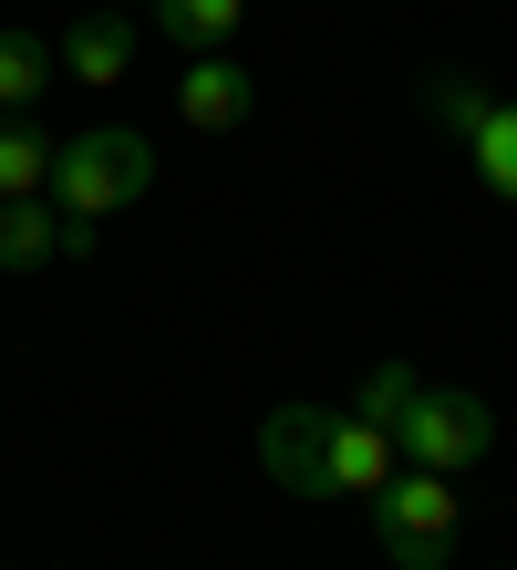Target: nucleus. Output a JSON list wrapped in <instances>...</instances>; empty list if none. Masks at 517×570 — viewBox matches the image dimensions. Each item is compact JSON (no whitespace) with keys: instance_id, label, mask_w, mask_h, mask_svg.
<instances>
[{"instance_id":"f257e3e1","label":"nucleus","mask_w":517,"mask_h":570,"mask_svg":"<svg viewBox=\"0 0 517 570\" xmlns=\"http://www.w3.org/2000/svg\"><path fill=\"white\" fill-rule=\"evenodd\" d=\"M362 519H372V550L394 570H445L456 560V529H466V498H456V478H435V466H394V478L362 498Z\"/></svg>"},{"instance_id":"f03ea898","label":"nucleus","mask_w":517,"mask_h":570,"mask_svg":"<svg viewBox=\"0 0 517 570\" xmlns=\"http://www.w3.org/2000/svg\"><path fill=\"white\" fill-rule=\"evenodd\" d=\"M156 187V146L135 136V125H83V136H62V156H52V208L62 218H115V208H135V197Z\"/></svg>"},{"instance_id":"7ed1b4c3","label":"nucleus","mask_w":517,"mask_h":570,"mask_svg":"<svg viewBox=\"0 0 517 570\" xmlns=\"http://www.w3.org/2000/svg\"><path fill=\"white\" fill-rule=\"evenodd\" d=\"M394 446H404V466L466 478V466L497 456V415H487V394H466V384H414V405L394 415Z\"/></svg>"},{"instance_id":"20e7f679","label":"nucleus","mask_w":517,"mask_h":570,"mask_svg":"<svg viewBox=\"0 0 517 570\" xmlns=\"http://www.w3.org/2000/svg\"><path fill=\"white\" fill-rule=\"evenodd\" d=\"M331 415L341 405H310V394L269 405L259 415V478L290 488V498H331Z\"/></svg>"},{"instance_id":"39448f33","label":"nucleus","mask_w":517,"mask_h":570,"mask_svg":"<svg viewBox=\"0 0 517 570\" xmlns=\"http://www.w3.org/2000/svg\"><path fill=\"white\" fill-rule=\"evenodd\" d=\"M52 52H62V73H73L83 94H115V83L135 73V52H146V21H135L125 0H93V11L62 31Z\"/></svg>"},{"instance_id":"423d86ee","label":"nucleus","mask_w":517,"mask_h":570,"mask_svg":"<svg viewBox=\"0 0 517 570\" xmlns=\"http://www.w3.org/2000/svg\"><path fill=\"white\" fill-rule=\"evenodd\" d=\"M93 259V218H62L52 197H0V271H52Z\"/></svg>"},{"instance_id":"0eeeda50","label":"nucleus","mask_w":517,"mask_h":570,"mask_svg":"<svg viewBox=\"0 0 517 570\" xmlns=\"http://www.w3.org/2000/svg\"><path fill=\"white\" fill-rule=\"evenodd\" d=\"M259 105V83H249V62H228V52H187V73H177V115L197 125V136H238Z\"/></svg>"},{"instance_id":"6e6552de","label":"nucleus","mask_w":517,"mask_h":570,"mask_svg":"<svg viewBox=\"0 0 517 570\" xmlns=\"http://www.w3.org/2000/svg\"><path fill=\"white\" fill-rule=\"evenodd\" d=\"M404 466V446H394V425H372V415H352L341 405L331 415V498H372Z\"/></svg>"},{"instance_id":"1a4fd4ad","label":"nucleus","mask_w":517,"mask_h":570,"mask_svg":"<svg viewBox=\"0 0 517 570\" xmlns=\"http://www.w3.org/2000/svg\"><path fill=\"white\" fill-rule=\"evenodd\" d=\"M249 0H146V31H166L177 52H228Z\"/></svg>"},{"instance_id":"9d476101","label":"nucleus","mask_w":517,"mask_h":570,"mask_svg":"<svg viewBox=\"0 0 517 570\" xmlns=\"http://www.w3.org/2000/svg\"><path fill=\"white\" fill-rule=\"evenodd\" d=\"M466 166H476V187H487L497 208H517V105L487 94V115L466 125Z\"/></svg>"},{"instance_id":"9b49d317","label":"nucleus","mask_w":517,"mask_h":570,"mask_svg":"<svg viewBox=\"0 0 517 570\" xmlns=\"http://www.w3.org/2000/svg\"><path fill=\"white\" fill-rule=\"evenodd\" d=\"M52 73H62V52L42 42V31H0V115H31V105H42V94H52Z\"/></svg>"},{"instance_id":"f8f14e48","label":"nucleus","mask_w":517,"mask_h":570,"mask_svg":"<svg viewBox=\"0 0 517 570\" xmlns=\"http://www.w3.org/2000/svg\"><path fill=\"white\" fill-rule=\"evenodd\" d=\"M52 156H62V136H52V125L0 115V197H42V187H52Z\"/></svg>"},{"instance_id":"ddd939ff","label":"nucleus","mask_w":517,"mask_h":570,"mask_svg":"<svg viewBox=\"0 0 517 570\" xmlns=\"http://www.w3.org/2000/svg\"><path fill=\"white\" fill-rule=\"evenodd\" d=\"M414 384H425V374H414V363H372V374H362V394H352V415L394 425V415L414 405Z\"/></svg>"},{"instance_id":"4468645a","label":"nucleus","mask_w":517,"mask_h":570,"mask_svg":"<svg viewBox=\"0 0 517 570\" xmlns=\"http://www.w3.org/2000/svg\"><path fill=\"white\" fill-rule=\"evenodd\" d=\"M425 105H435V125H456V136H466V125L487 115V83H476V73H435Z\"/></svg>"},{"instance_id":"2eb2a0df","label":"nucleus","mask_w":517,"mask_h":570,"mask_svg":"<svg viewBox=\"0 0 517 570\" xmlns=\"http://www.w3.org/2000/svg\"><path fill=\"white\" fill-rule=\"evenodd\" d=\"M125 11H135V0H125Z\"/></svg>"}]
</instances>
